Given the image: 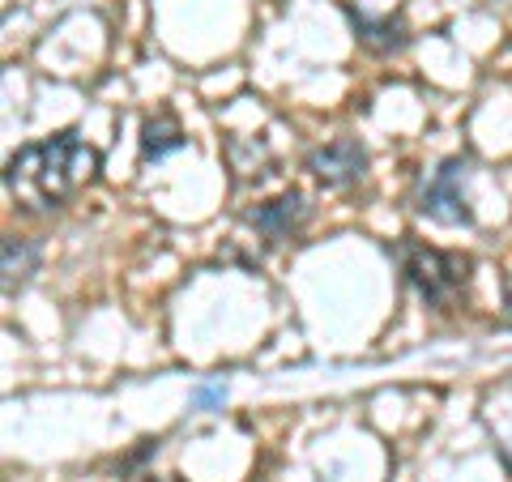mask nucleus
Returning a JSON list of instances; mask_svg holds the SVG:
<instances>
[{
	"mask_svg": "<svg viewBox=\"0 0 512 482\" xmlns=\"http://www.w3.org/2000/svg\"><path fill=\"white\" fill-rule=\"evenodd\" d=\"M466 175H470L466 158H448V163H444L436 175H431V184L423 188L419 210H423L431 222H444V227H470L474 214H470L466 192H461Z\"/></svg>",
	"mask_w": 512,
	"mask_h": 482,
	"instance_id": "7ed1b4c3",
	"label": "nucleus"
},
{
	"mask_svg": "<svg viewBox=\"0 0 512 482\" xmlns=\"http://www.w3.org/2000/svg\"><path fill=\"white\" fill-rule=\"evenodd\" d=\"M141 150H146V158H163V154H171V150H184L180 124H175L171 116L146 120V128H141Z\"/></svg>",
	"mask_w": 512,
	"mask_h": 482,
	"instance_id": "423d86ee",
	"label": "nucleus"
},
{
	"mask_svg": "<svg viewBox=\"0 0 512 482\" xmlns=\"http://www.w3.org/2000/svg\"><path fill=\"white\" fill-rule=\"evenodd\" d=\"M466 269H470V261L457 252H440V248H423V244L402 248L406 282L431 303V308H448V303L466 291Z\"/></svg>",
	"mask_w": 512,
	"mask_h": 482,
	"instance_id": "f03ea898",
	"label": "nucleus"
},
{
	"mask_svg": "<svg viewBox=\"0 0 512 482\" xmlns=\"http://www.w3.org/2000/svg\"><path fill=\"white\" fill-rule=\"evenodd\" d=\"M94 171H99V154L77 133H56L52 141H35L9 158L5 188L26 210L47 214L69 205L94 180Z\"/></svg>",
	"mask_w": 512,
	"mask_h": 482,
	"instance_id": "f257e3e1",
	"label": "nucleus"
},
{
	"mask_svg": "<svg viewBox=\"0 0 512 482\" xmlns=\"http://www.w3.org/2000/svg\"><path fill=\"white\" fill-rule=\"evenodd\" d=\"M35 265H39V248L30 244V239L9 235V239H5V286L26 282L30 273H35Z\"/></svg>",
	"mask_w": 512,
	"mask_h": 482,
	"instance_id": "0eeeda50",
	"label": "nucleus"
},
{
	"mask_svg": "<svg viewBox=\"0 0 512 482\" xmlns=\"http://www.w3.org/2000/svg\"><path fill=\"white\" fill-rule=\"evenodd\" d=\"M308 171L329 188H350V184H359L367 175V154H363L359 141L342 137V141H329V146L312 150L308 154Z\"/></svg>",
	"mask_w": 512,
	"mask_h": 482,
	"instance_id": "20e7f679",
	"label": "nucleus"
},
{
	"mask_svg": "<svg viewBox=\"0 0 512 482\" xmlns=\"http://www.w3.org/2000/svg\"><path fill=\"white\" fill-rule=\"evenodd\" d=\"M303 218H308V201H303V192H286V197L269 201V205H261V210L252 214V222H256V227H261L269 239H286Z\"/></svg>",
	"mask_w": 512,
	"mask_h": 482,
	"instance_id": "39448f33",
	"label": "nucleus"
},
{
	"mask_svg": "<svg viewBox=\"0 0 512 482\" xmlns=\"http://www.w3.org/2000/svg\"><path fill=\"white\" fill-rule=\"evenodd\" d=\"M192 401H197V406H222V401H227V389H222V384H205Z\"/></svg>",
	"mask_w": 512,
	"mask_h": 482,
	"instance_id": "6e6552de",
	"label": "nucleus"
}]
</instances>
